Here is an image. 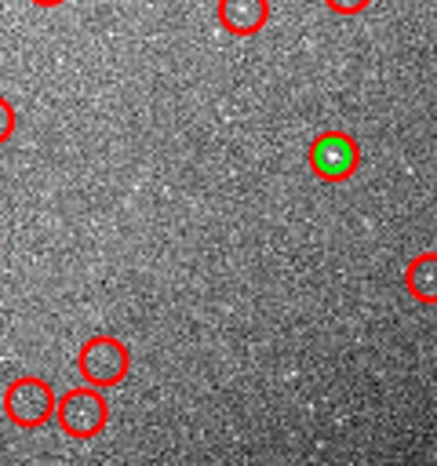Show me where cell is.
<instances>
[{
  "mask_svg": "<svg viewBox=\"0 0 437 466\" xmlns=\"http://www.w3.org/2000/svg\"><path fill=\"white\" fill-rule=\"evenodd\" d=\"M36 7H58V4H66V0H33Z\"/></svg>",
  "mask_w": 437,
  "mask_h": 466,
  "instance_id": "9",
  "label": "cell"
},
{
  "mask_svg": "<svg viewBox=\"0 0 437 466\" xmlns=\"http://www.w3.org/2000/svg\"><path fill=\"white\" fill-rule=\"evenodd\" d=\"M404 284H408V295L422 306H433L437 302V251H422L408 262L404 269Z\"/></svg>",
  "mask_w": 437,
  "mask_h": 466,
  "instance_id": "6",
  "label": "cell"
},
{
  "mask_svg": "<svg viewBox=\"0 0 437 466\" xmlns=\"http://www.w3.org/2000/svg\"><path fill=\"white\" fill-rule=\"evenodd\" d=\"M4 415L18 430H40L44 422L55 419V390L36 375L15 379L4 390Z\"/></svg>",
  "mask_w": 437,
  "mask_h": 466,
  "instance_id": "4",
  "label": "cell"
},
{
  "mask_svg": "<svg viewBox=\"0 0 437 466\" xmlns=\"http://www.w3.org/2000/svg\"><path fill=\"white\" fill-rule=\"evenodd\" d=\"M328 4V11H335V15H342V18H353V15H361L371 0H324Z\"/></svg>",
  "mask_w": 437,
  "mask_h": 466,
  "instance_id": "8",
  "label": "cell"
},
{
  "mask_svg": "<svg viewBox=\"0 0 437 466\" xmlns=\"http://www.w3.org/2000/svg\"><path fill=\"white\" fill-rule=\"evenodd\" d=\"M269 22V0H218V25L229 36H255Z\"/></svg>",
  "mask_w": 437,
  "mask_h": 466,
  "instance_id": "5",
  "label": "cell"
},
{
  "mask_svg": "<svg viewBox=\"0 0 437 466\" xmlns=\"http://www.w3.org/2000/svg\"><path fill=\"white\" fill-rule=\"evenodd\" d=\"M15 124H18V113H15V106H11V102L0 95V146H4V142L15 135Z\"/></svg>",
  "mask_w": 437,
  "mask_h": 466,
  "instance_id": "7",
  "label": "cell"
},
{
  "mask_svg": "<svg viewBox=\"0 0 437 466\" xmlns=\"http://www.w3.org/2000/svg\"><path fill=\"white\" fill-rule=\"evenodd\" d=\"M55 415H58V426L66 430V437L91 441L109 422V400L102 397L98 386L84 382V386H73L69 393L55 397Z\"/></svg>",
  "mask_w": 437,
  "mask_h": 466,
  "instance_id": "1",
  "label": "cell"
},
{
  "mask_svg": "<svg viewBox=\"0 0 437 466\" xmlns=\"http://www.w3.org/2000/svg\"><path fill=\"white\" fill-rule=\"evenodd\" d=\"M306 164L320 182H346L361 167V142L346 131H320L310 142Z\"/></svg>",
  "mask_w": 437,
  "mask_h": 466,
  "instance_id": "3",
  "label": "cell"
},
{
  "mask_svg": "<svg viewBox=\"0 0 437 466\" xmlns=\"http://www.w3.org/2000/svg\"><path fill=\"white\" fill-rule=\"evenodd\" d=\"M127 368H131V353L117 335H95L76 350V375L87 386L98 390L120 386L127 379Z\"/></svg>",
  "mask_w": 437,
  "mask_h": 466,
  "instance_id": "2",
  "label": "cell"
}]
</instances>
